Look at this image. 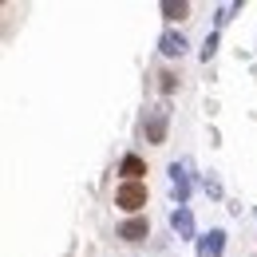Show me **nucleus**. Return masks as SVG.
I'll use <instances>...</instances> for the list:
<instances>
[{
    "label": "nucleus",
    "mask_w": 257,
    "mask_h": 257,
    "mask_svg": "<svg viewBox=\"0 0 257 257\" xmlns=\"http://www.w3.org/2000/svg\"><path fill=\"white\" fill-rule=\"evenodd\" d=\"M159 52H162V56H170V60H174V56H182V52H186V36H182V32H162Z\"/></svg>",
    "instance_id": "nucleus-7"
},
{
    "label": "nucleus",
    "mask_w": 257,
    "mask_h": 257,
    "mask_svg": "<svg viewBox=\"0 0 257 257\" xmlns=\"http://www.w3.org/2000/svg\"><path fill=\"white\" fill-rule=\"evenodd\" d=\"M147 233H151L147 218H127V222L119 225V237H123V241H143Z\"/></svg>",
    "instance_id": "nucleus-6"
},
{
    "label": "nucleus",
    "mask_w": 257,
    "mask_h": 257,
    "mask_svg": "<svg viewBox=\"0 0 257 257\" xmlns=\"http://www.w3.org/2000/svg\"><path fill=\"white\" fill-rule=\"evenodd\" d=\"M170 194L178 206L190 202V166L186 162H170Z\"/></svg>",
    "instance_id": "nucleus-1"
},
{
    "label": "nucleus",
    "mask_w": 257,
    "mask_h": 257,
    "mask_svg": "<svg viewBox=\"0 0 257 257\" xmlns=\"http://www.w3.org/2000/svg\"><path fill=\"white\" fill-rule=\"evenodd\" d=\"M162 16H166V20H186V16H190V4H182V0H178V4L166 0V4H162Z\"/></svg>",
    "instance_id": "nucleus-9"
},
{
    "label": "nucleus",
    "mask_w": 257,
    "mask_h": 257,
    "mask_svg": "<svg viewBox=\"0 0 257 257\" xmlns=\"http://www.w3.org/2000/svg\"><path fill=\"white\" fill-rule=\"evenodd\" d=\"M170 229H174L182 241H190V237H194V214H190V206H174V214H170Z\"/></svg>",
    "instance_id": "nucleus-4"
},
{
    "label": "nucleus",
    "mask_w": 257,
    "mask_h": 257,
    "mask_svg": "<svg viewBox=\"0 0 257 257\" xmlns=\"http://www.w3.org/2000/svg\"><path fill=\"white\" fill-rule=\"evenodd\" d=\"M119 174H123V178H127V182H139V178H143V174H147V162L139 159V155H127V159L119 162Z\"/></svg>",
    "instance_id": "nucleus-8"
},
{
    "label": "nucleus",
    "mask_w": 257,
    "mask_h": 257,
    "mask_svg": "<svg viewBox=\"0 0 257 257\" xmlns=\"http://www.w3.org/2000/svg\"><path fill=\"white\" fill-rule=\"evenodd\" d=\"M237 8H241V4H222V8H218V28L233 20V12H237Z\"/></svg>",
    "instance_id": "nucleus-11"
},
{
    "label": "nucleus",
    "mask_w": 257,
    "mask_h": 257,
    "mask_svg": "<svg viewBox=\"0 0 257 257\" xmlns=\"http://www.w3.org/2000/svg\"><path fill=\"white\" fill-rule=\"evenodd\" d=\"M225 253V233L222 229H210L206 237H198V257H222Z\"/></svg>",
    "instance_id": "nucleus-5"
},
{
    "label": "nucleus",
    "mask_w": 257,
    "mask_h": 257,
    "mask_svg": "<svg viewBox=\"0 0 257 257\" xmlns=\"http://www.w3.org/2000/svg\"><path fill=\"white\" fill-rule=\"evenodd\" d=\"M115 206H123V210H139V206H147V186L143 182H123L119 190H115Z\"/></svg>",
    "instance_id": "nucleus-2"
},
{
    "label": "nucleus",
    "mask_w": 257,
    "mask_h": 257,
    "mask_svg": "<svg viewBox=\"0 0 257 257\" xmlns=\"http://www.w3.org/2000/svg\"><path fill=\"white\" fill-rule=\"evenodd\" d=\"M206 194H210V198H222V182H218V178H206Z\"/></svg>",
    "instance_id": "nucleus-13"
},
{
    "label": "nucleus",
    "mask_w": 257,
    "mask_h": 257,
    "mask_svg": "<svg viewBox=\"0 0 257 257\" xmlns=\"http://www.w3.org/2000/svg\"><path fill=\"white\" fill-rule=\"evenodd\" d=\"M214 52H218V32H210V36H206V44H202V60L210 64V56H214Z\"/></svg>",
    "instance_id": "nucleus-10"
},
{
    "label": "nucleus",
    "mask_w": 257,
    "mask_h": 257,
    "mask_svg": "<svg viewBox=\"0 0 257 257\" xmlns=\"http://www.w3.org/2000/svg\"><path fill=\"white\" fill-rule=\"evenodd\" d=\"M166 123H170V111H166V103H162V107H155V111L147 115V143L162 147V143H166Z\"/></svg>",
    "instance_id": "nucleus-3"
},
{
    "label": "nucleus",
    "mask_w": 257,
    "mask_h": 257,
    "mask_svg": "<svg viewBox=\"0 0 257 257\" xmlns=\"http://www.w3.org/2000/svg\"><path fill=\"white\" fill-rule=\"evenodd\" d=\"M159 79H162V91H166V95H170V91L178 87V79H174V71H162Z\"/></svg>",
    "instance_id": "nucleus-12"
}]
</instances>
